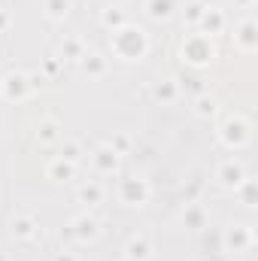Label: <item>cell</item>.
I'll return each mask as SVG.
<instances>
[{"instance_id":"obj_1","label":"cell","mask_w":258,"mask_h":261,"mask_svg":"<svg viewBox=\"0 0 258 261\" xmlns=\"http://www.w3.org/2000/svg\"><path fill=\"white\" fill-rule=\"evenodd\" d=\"M110 52L113 58L125 61V64H134V61H143L146 52H149V34L146 28L140 24H125L119 31L110 34Z\"/></svg>"},{"instance_id":"obj_2","label":"cell","mask_w":258,"mask_h":261,"mask_svg":"<svg viewBox=\"0 0 258 261\" xmlns=\"http://www.w3.org/2000/svg\"><path fill=\"white\" fill-rule=\"evenodd\" d=\"M219 55V49H216V40L213 37H207V34H189L183 43H179V58H183V64L189 67H207L213 64V58Z\"/></svg>"},{"instance_id":"obj_3","label":"cell","mask_w":258,"mask_h":261,"mask_svg":"<svg viewBox=\"0 0 258 261\" xmlns=\"http://www.w3.org/2000/svg\"><path fill=\"white\" fill-rule=\"evenodd\" d=\"M219 140H222V146H228L231 152H240V149H246L249 140H252V125H249L240 113H231V116H225V122L219 125Z\"/></svg>"},{"instance_id":"obj_4","label":"cell","mask_w":258,"mask_h":261,"mask_svg":"<svg viewBox=\"0 0 258 261\" xmlns=\"http://www.w3.org/2000/svg\"><path fill=\"white\" fill-rule=\"evenodd\" d=\"M149 197H152V186H149V179H143V176H122L119 186H116V200H119L122 206L140 210V206L149 203Z\"/></svg>"},{"instance_id":"obj_5","label":"cell","mask_w":258,"mask_h":261,"mask_svg":"<svg viewBox=\"0 0 258 261\" xmlns=\"http://www.w3.org/2000/svg\"><path fill=\"white\" fill-rule=\"evenodd\" d=\"M222 246L225 252L231 255H243L255 246V228L246 225V222H231L225 231H222Z\"/></svg>"},{"instance_id":"obj_6","label":"cell","mask_w":258,"mask_h":261,"mask_svg":"<svg viewBox=\"0 0 258 261\" xmlns=\"http://www.w3.org/2000/svg\"><path fill=\"white\" fill-rule=\"evenodd\" d=\"M88 155V164H91V170L97 173V176H116L119 170H122V155H116L113 149H110V143H97L91 152H85Z\"/></svg>"},{"instance_id":"obj_7","label":"cell","mask_w":258,"mask_h":261,"mask_svg":"<svg viewBox=\"0 0 258 261\" xmlns=\"http://www.w3.org/2000/svg\"><path fill=\"white\" fill-rule=\"evenodd\" d=\"M70 231H73V240H79V243H94V240L100 237V219H97L91 210H85V213H79V216L70 219Z\"/></svg>"},{"instance_id":"obj_8","label":"cell","mask_w":258,"mask_h":261,"mask_svg":"<svg viewBox=\"0 0 258 261\" xmlns=\"http://www.w3.org/2000/svg\"><path fill=\"white\" fill-rule=\"evenodd\" d=\"M246 176H249V173H246V167H243V161H240V158H225V161L216 167V176H213V179H216L222 189L234 192Z\"/></svg>"},{"instance_id":"obj_9","label":"cell","mask_w":258,"mask_h":261,"mask_svg":"<svg viewBox=\"0 0 258 261\" xmlns=\"http://www.w3.org/2000/svg\"><path fill=\"white\" fill-rule=\"evenodd\" d=\"M28 94H31L28 73L12 70V73H6V76H3V91H0V97H3V100H9V103H21Z\"/></svg>"},{"instance_id":"obj_10","label":"cell","mask_w":258,"mask_h":261,"mask_svg":"<svg viewBox=\"0 0 258 261\" xmlns=\"http://www.w3.org/2000/svg\"><path fill=\"white\" fill-rule=\"evenodd\" d=\"M179 222H183L186 231H203L210 225V210L200 200H186L183 210H179Z\"/></svg>"},{"instance_id":"obj_11","label":"cell","mask_w":258,"mask_h":261,"mask_svg":"<svg viewBox=\"0 0 258 261\" xmlns=\"http://www.w3.org/2000/svg\"><path fill=\"white\" fill-rule=\"evenodd\" d=\"M9 234L15 237V240H37L40 237V222H37V216H31V213H12L9 216Z\"/></svg>"},{"instance_id":"obj_12","label":"cell","mask_w":258,"mask_h":261,"mask_svg":"<svg viewBox=\"0 0 258 261\" xmlns=\"http://www.w3.org/2000/svg\"><path fill=\"white\" fill-rule=\"evenodd\" d=\"M76 64H79V73L88 76V79H104L110 73V58L104 52H94V49H85Z\"/></svg>"},{"instance_id":"obj_13","label":"cell","mask_w":258,"mask_h":261,"mask_svg":"<svg viewBox=\"0 0 258 261\" xmlns=\"http://www.w3.org/2000/svg\"><path fill=\"white\" fill-rule=\"evenodd\" d=\"M155 258V243L149 234H134L125 243V261H152Z\"/></svg>"},{"instance_id":"obj_14","label":"cell","mask_w":258,"mask_h":261,"mask_svg":"<svg viewBox=\"0 0 258 261\" xmlns=\"http://www.w3.org/2000/svg\"><path fill=\"white\" fill-rule=\"evenodd\" d=\"M234 46L240 49V52H246V55H252L258 49V24L255 18H243L240 24H237V31H234Z\"/></svg>"},{"instance_id":"obj_15","label":"cell","mask_w":258,"mask_h":261,"mask_svg":"<svg viewBox=\"0 0 258 261\" xmlns=\"http://www.w3.org/2000/svg\"><path fill=\"white\" fill-rule=\"evenodd\" d=\"M225 24H228V18H225V12H222L219 6H207L203 15H200V21H197L200 34H207V37H213V40L225 31Z\"/></svg>"},{"instance_id":"obj_16","label":"cell","mask_w":258,"mask_h":261,"mask_svg":"<svg viewBox=\"0 0 258 261\" xmlns=\"http://www.w3.org/2000/svg\"><path fill=\"white\" fill-rule=\"evenodd\" d=\"M85 49H88V46H85V40H82L79 34H64L61 43H58V61H61V64H64V61H79Z\"/></svg>"},{"instance_id":"obj_17","label":"cell","mask_w":258,"mask_h":261,"mask_svg":"<svg viewBox=\"0 0 258 261\" xmlns=\"http://www.w3.org/2000/svg\"><path fill=\"white\" fill-rule=\"evenodd\" d=\"M76 200H79L85 210H94V206H100V203L107 200V189H104L100 182L88 179V182H82V186H79V192H76Z\"/></svg>"},{"instance_id":"obj_18","label":"cell","mask_w":258,"mask_h":261,"mask_svg":"<svg viewBox=\"0 0 258 261\" xmlns=\"http://www.w3.org/2000/svg\"><path fill=\"white\" fill-rule=\"evenodd\" d=\"M76 164H70V161H64V158H52L49 164H46V176L52 179V182H70V179H76Z\"/></svg>"},{"instance_id":"obj_19","label":"cell","mask_w":258,"mask_h":261,"mask_svg":"<svg viewBox=\"0 0 258 261\" xmlns=\"http://www.w3.org/2000/svg\"><path fill=\"white\" fill-rule=\"evenodd\" d=\"M152 97H155L161 107L176 103V97H179V82H176V79H158V82L152 85Z\"/></svg>"},{"instance_id":"obj_20","label":"cell","mask_w":258,"mask_h":261,"mask_svg":"<svg viewBox=\"0 0 258 261\" xmlns=\"http://www.w3.org/2000/svg\"><path fill=\"white\" fill-rule=\"evenodd\" d=\"M100 24L113 34V31H119V28H125V24H128V12H125L119 3H110V6H104V9H100Z\"/></svg>"},{"instance_id":"obj_21","label":"cell","mask_w":258,"mask_h":261,"mask_svg":"<svg viewBox=\"0 0 258 261\" xmlns=\"http://www.w3.org/2000/svg\"><path fill=\"white\" fill-rule=\"evenodd\" d=\"M173 9H176L173 0H146V15L152 21H170L173 18Z\"/></svg>"},{"instance_id":"obj_22","label":"cell","mask_w":258,"mask_h":261,"mask_svg":"<svg viewBox=\"0 0 258 261\" xmlns=\"http://www.w3.org/2000/svg\"><path fill=\"white\" fill-rule=\"evenodd\" d=\"M216 113H219V100H216L210 91L194 94V116H200V119H213Z\"/></svg>"},{"instance_id":"obj_23","label":"cell","mask_w":258,"mask_h":261,"mask_svg":"<svg viewBox=\"0 0 258 261\" xmlns=\"http://www.w3.org/2000/svg\"><path fill=\"white\" fill-rule=\"evenodd\" d=\"M73 9V0H43V12L49 21H64Z\"/></svg>"},{"instance_id":"obj_24","label":"cell","mask_w":258,"mask_h":261,"mask_svg":"<svg viewBox=\"0 0 258 261\" xmlns=\"http://www.w3.org/2000/svg\"><path fill=\"white\" fill-rule=\"evenodd\" d=\"M234 195H237V200H240L243 206H249V210H252V206L258 203V186H255V179H252V176H246V179L234 189Z\"/></svg>"},{"instance_id":"obj_25","label":"cell","mask_w":258,"mask_h":261,"mask_svg":"<svg viewBox=\"0 0 258 261\" xmlns=\"http://www.w3.org/2000/svg\"><path fill=\"white\" fill-rule=\"evenodd\" d=\"M58 158H64L70 164H76L79 167V161L85 158V149H82V143L79 140H64L61 143V149H58Z\"/></svg>"},{"instance_id":"obj_26","label":"cell","mask_w":258,"mask_h":261,"mask_svg":"<svg viewBox=\"0 0 258 261\" xmlns=\"http://www.w3.org/2000/svg\"><path fill=\"white\" fill-rule=\"evenodd\" d=\"M61 137V128H58V122L55 119H43L40 125H37V140L46 146V143H55Z\"/></svg>"},{"instance_id":"obj_27","label":"cell","mask_w":258,"mask_h":261,"mask_svg":"<svg viewBox=\"0 0 258 261\" xmlns=\"http://www.w3.org/2000/svg\"><path fill=\"white\" fill-rule=\"evenodd\" d=\"M107 143H110V149H113L116 155H128L131 149H134V137H131L128 130H119V134H113Z\"/></svg>"},{"instance_id":"obj_28","label":"cell","mask_w":258,"mask_h":261,"mask_svg":"<svg viewBox=\"0 0 258 261\" xmlns=\"http://www.w3.org/2000/svg\"><path fill=\"white\" fill-rule=\"evenodd\" d=\"M203 9H207V3H203V0H189V3H186V9H183V24H197V21H200V15H203Z\"/></svg>"},{"instance_id":"obj_29","label":"cell","mask_w":258,"mask_h":261,"mask_svg":"<svg viewBox=\"0 0 258 261\" xmlns=\"http://www.w3.org/2000/svg\"><path fill=\"white\" fill-rule=\"evenodd\" d=\"M28 85H31V91H40L46 85V76L43 73H28Z\"/></svg>"},{"instance_id":"obj_30","label":"cell","mask_w":258,"mask_h":261,"mask_svg":"<svg viewBox=\"0 0 258 261\" xmlns=\"http://www.w3.org/2000/svg\"><path fill=\"white\" fill-rule=\"evenodd\" d=\"M52 261H79V255L73 252V249H67V246H61L55 255H52Z\"/></svg>"},{"instance_id":"obj_31","label":"cell","mask_w":258,"mask_h":261,"mask_svg":"<svg viewBox=\"0 0 258 261\" xmlns=\"http://www.w3.org/2000/svg\"><path fill=\"white\" fill-rule=\"evenodd\" d=\"M43 70H46V76H58V70H61V61H58V58H46Z\"/></svg>"},{"instance_id":"obj_32","label":"cell","mask_w":258,"mask_h":261,"mask_svg":"<svg viewBox=\"0 0 258 261\" xmlns=\"http://www.w3.org/2000/svg\"><path fill=\"white\" fill-rule=\"evenodd\" d=\"M6 28H9V12H6V9L0 6V34H3Z\"/></svg>"},{"instance_id":"obj_33","label":"cell","mask_w":258,"mask_h":261,"mask_svg":"<svg viewBox=\"0 0 258 261\" xmlns=\"http://www.w3.org/2000/svg\"><path fill=\"white\" fill-rule=\"evenodd\" d=\"M234 3L243 6V9H252V6H255V0H234Z\"/></svg>"},{"instance_id":"obj_34","label":"cell","mask_w":258,"mask_h":261,"mask_svg":"<svg viewBox=\"0 0 258 261\" xmlns=\"http://www.w3.org/2000/svg\"><path fill=\"white\" fill-rule=\"evenodd\" d=\"M0 261H9V258H6V252H3V249H0Z\"/></svg>"},{"instance_id":"obj_35","label":"cell","mask_w":258,"mask_h":261,"mask_svg":"<svg viewBox=\"0 0 258 261\" xmlns=\"http://www.w3.org/2000/svg\"><path fill=\"white\" fill-rule=\"evenodd\" d=\"M0 91H3V76H0Z\"/></svg>"}]
</instances>
